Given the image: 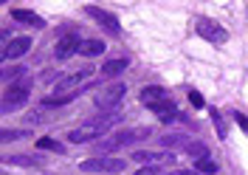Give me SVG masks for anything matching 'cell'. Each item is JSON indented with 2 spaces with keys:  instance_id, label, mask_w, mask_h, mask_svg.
<instances>
[{
  "instance_id": "6da1fadb",
  "label": "cell",
  "mask_w": 248,
  "mask_h": 175,
  "mask_svg": "<svg viewBox=\"0 0 248 175\" xmlns=\"http://www.w3.org/2000/svg\"><path fill=\"white\" fill-rule=\"evenodd\" d=\"M150 133H153V127L122 130V133H116V136H110V139H102V142H96V144H93V150L105 156V153L116 150V147H124V144H136V142H144V139H150Z\"/></svg>"
},
{
  "instance_id": "7a4b0ae2",
  "label": "cell",
  "mask_w": 248,
  "mask_h": 175,
  "mask_svg": "<svg viewBox=\"0 0 248 175\" xmlns=\"http://www.w3.org/2000/svg\"><path fill=\"white\" fill-rule=\"evenodd\" d=\"M29 94H31V77L15 82V85H9V91L3 96V113H12V111H17V108H23V105L29 102Z\"/></svg>"
},
{
  "instance_id": "3957f363",
  "label": "cell",
  "mask_w": 248,
  "mask_h": 175,
  "mask_svg": "<svg viewBox=\"0 0 248 175\" xmlns=\"http://www.w3.org/2000/svg\"><path fill=\"white\" fill-rule=\"evenodd\" d=\"M124 94H127V85H124V82H113V85H108L105 91L96 94V105H99L102 111H113V108L122 105Z\"/></svg>"
},
{
  "instance_id": "277c9868",
  "label": "cell",
  "mask_w": 248,
  "mask_h": 175,
  "mask_svg": "<svg viewBox=\"0 0 248 175\" xmlns=\"http://www.w3.org/2000/svg\"><path fill=\"white\" fill-rule=\"evenodd\" d=\"M127 167L124 159H108V156H99V159H88L82 161V173H122Z\"/></svg>"
},
{
  "instance_id": "5b68a950",
  "label": "cell",
  "mask_w": 248,
  "mask_h": 175,
  "mask_svg": "<svg viewBox=\"0 0 248 175\" xmlns=\"http://www.w3.org/2000/svg\"><path fill=\"white\" fill-rule=\"evenodd\" d=\"M85 15H91L102 29L108 34H113V37H119L122 34V23H119V17L113 15V12H108V9H99V6H85Z\"/></svg>"
},
{
  "instance_id": "8992f818",
  "label": "cell",
  "mask_w": 248,
  "mask_h": 175,
  "mask_svg": "<svg viewBox=\"0 0 248 175\" xmlns=\"http://www.w3.org/2000/svg\"><path fill=\"white\" fill-rule=\"evenodd\" d=\"M198 34H201L203 40H209V43H217V46H223L229 40V32L223 26H217L215 20H209V17H201L198 20Z\"/></svg>"
},
{
  "instance_id": "52a82bcc",
  "label": "cell",
  "mask_w": 248,
  "mask_h": 175,
  "mask_svg": "<svg viewBox=\"0 0 248 175\" xmlns=\"http://www.w3.org/2000/svg\"><path fill=\"white\" fill-rule=\"evenodd\" d=\"M133 159L144 161V164H153V167H158V164H175V156L170 150H136Z\"/></svg>"
},
{
  "instance_id": "ba28073f",
  "label": "cell",
  "mask_w": 248,
  "mask_h": 175,
  "mask_svg": "<svg viewBox=\"0 0 248 175\" xmlns=\"http://www.w3.org/2000/svg\"><path fill=\"white\" fill-rule=\"evenodd\" d=\"M79 46H82V40H79L77 34H68V37H60V43L54 48V54H57V60L65 63V60H71L74 54H79Z\"/></svg>"
},
{
  "instance_id": "9c48e42d",
  "label": "cell",
  "mask_w": 248,
  "mask_h": 175,
  "mask_svg": "<svg viewBox=\"0 0 248 175\" xmlns=\"http://www.w3.org/2000/svg\"><path fill=\"white\" fill-rule=\"evenodd\" d=\"M29 48H31V37H15L12 43H6V46H3V63L20 60Z\"/></svg>"
},
{
  "instance_id": "30bf717a",
  "label": "cell",
  "mask_w": 248,
  "mask_h": 175,
  "mask_svg": "<svg viewBox=\"0 0 248 175\" xmlns=\"http://www.w3.org/2000/svg\"><path fill=\"white\" fill-rule=\"evenodd\" d=\"M108 130L110 127H105V125H93V122H88L82 130H71V133H68V139H71V142H77V144L79 142H93V139L105 136Z\"/></svg>"
},
{
  "instance_id": "8fae6325",
  "label": "cell",
  "mask_w": 248,
  "mask_h": 175,
  "mask_svg": "<svg viewBox=\"0 0 248 175\" xmlns=\"http://www.w3.org/2000/svg\"><path fill=\"white\" fill-rule=\"evenodd\" d=\"M91 65H85V68H82V71H77V74H71V77H62L60 80V85H57V96H62V94H71V91H68V88H77L79 82L82 80H88V77H91Z\"/></svg>"
},
{
  "instance_id": "7c38bea8",
  "label": "cell",
  "mask_w": 248,
  "mask_h": 175,
  "mask_svg": "<svg viewBox=\"0 0 248 175\" xmlns=\"http://www.w3.org/2000/svg\"><path fill=\"white\" fill-rule=\"evenodd\" d=\"M150 111L158 113V119H161L164 125H170L172 119H175V102H172V99H161V102L150 105Z\"/></svg>"
},
{
  "instance_id": "4fadbf2b",
  "label": "cell",
  "mask_w": 248,
  "mask_h": 175,
  "mask_svg": "<svg viewBox=\"0 0 248 175\" xmlns=\"http://www.w3.org/2000/svg\"><path fill=\"white\" fill-rule=\"evenodd\" d=\"M127 65H130V60L127 57H116V60H108V63L102 65V77H119L122 71H127Z\"/></svg>"
},
{
  "instance_id": "5bb4252c",
  "label": "cell",
  "mask_w": 248,
  "mask_h": 175,
  "mask_svg": "<svg viewBox=\"0 0 248 175\" xmlns=\"http://www.w3.org/2000/svg\"><path fill=\"white\" fill-rule=\"evenodd\" d=\"M12 17H15L17 23H26V26H37V29H43V26H46V20H43V17H37L34 12H29V9H12Z\"/></svg>"
},
{
  "instance_id": "9a60e30c",
  "label": "cell",
  "mask_w": 248,
  "mask_h": 175,
  "mask_svg": "<svg viewBox=\"0 0 248 175\" xmlns=\"http://www.w3.org/2000/svg\"><path fill=\"white\" fill-rule=\"evenodd\" d=\"M6 164H15V167H43L46 159L43 156H6Z\"/></svg>"
},
{
  "instance_id": "2e32d148",
  "label": "cell",
  "mask_w": 248,
  "mask_h": 175,
  "mask_svg": "<svg viewBox=\"0 0 248 175\" xmlns=\"http://www.w3.org/2000/svg\"><path fill=\"white\" fill-rule=\"evenodd\" d=\"M161 99H167V91L164 88H158V85H150V88H144L141 91V102L150 108V105H155V102H161Z\"/></svg>"
},
{
  "instance_id": "e0dca14e",
  "label": "cell",
  "mask_w": 248,
  "mask_h": 175,
  "mask_svg": "<svg viewBox=\"0 0 248 175\" xmlns=\"http://www.w3.org/2000/svg\"><path fill=\"white\" fill-rule=\"evenodd\" d=\"M79 54L82 57H99V54H105V43L102 40H82Z\"/></svg>"
},
{
  "instance_id": "ac0fdd59",
  "label": "cell",
  "mask_w": 248,
  "mask_h": 175,
  "mask_svg": "<svg viewBox=\"0 0 248 175\" xmlns=\"http://www.w3.org/2000/svg\"><path fill=\"white\" fill-rule=\"evenodd\" d=\"M77 96H79V91H71V94H62V96H48V99H43L40 105H43V108H62V105L74 102Z\"/></svg>"
},
{
  "instance_id": "d6986e66",
  "label": "cell",
  "mask_w": 248,
  "mask_h": 175,
  "mask_svg": "<svg viewBox=\"0 0 248 175\" xmlns=\"http://www.w3.org/2000/svg\"><path fill=\"white\" fill-rule=\"evenodd\" d=\"M26 77H29V71H26V68H20V65H15V68H6V71H3V82H9V85L26 80Z\"/></svg>"
},
{
  "instance_id": "ffe728a7",
  "label": "cell",
  "mask_w": 248,
  "mask_h": 175,
  "mask_svg": "<svg viewBox=\"0 0 248 175\" xmlns=\"http://www.w3.org/2000/svg\"><path fill=\"white\" fill-rule=\"evenodd\" d=\"M189 139L186 136H181V133H172V136H164L161 139V147H189Z\"/></svg>"
},
{
  "instance_id": "44dd1931",
  "label": "cell",
  "mask_w": 248,
  "mask_h": 175,
  "mask_svg": "<svg viewBox=\"0 0 248 175\" xmlns=\"http://www.w3.org/2000/svg\"><path fill=\"white\" fill-rule=\"evenodd\" d=\"M186 153H189V156H192V159H209V147H206V144L203 142H192L189 144V147H186Z\"/></svg>"
},
{
  "instance_id": "7402d4cb",
  "label": "cell",
  "mask_w": 248,
  "mask_h": 175,
  "mask_svg": "<svg viewBox=\"0 0 248 175\" xmlns=\"http://www.w3.org/2000/svg\"><path fill=\"white\" fill-rule=\"evenodd\" d=\"M37 147H40V150H51V153H65V147H62L60 142H54V139H37Z\"/></svg>"
},
{
  "instance_id": "603a6c76",
  "label": "cell",
  "mask_w": 248,
  "mask_h": 175,
  "mask_svg": "<svg viewBox=\"0 0 248 175\" xmlns=\"http://www.w3.org/2000/svg\"><path fill=\"white\" fill-rule=\"evenodd\" d=\"M195 170L198 173H217V164L212 159H201V161H195Z\"/></svg>"
},
{
  "instance_id": "cb8c5ba5",
  "label": "cell",
  "mask_w": 248,
  "mask_h": 175,
  "mask_svg": "<svg viewBox=\"0 0 248 175\" xmlns=\"http://www.w3.org/2000/svg\"><path fill=\"white\" fill-rule=\"evenodd\" d=\"M29 130H3V142H15V139H26Z\"/></svg>"
},
{
  "instance_id": "d4e9b609",
  "label": "cell",
  "mask_w": 248,
  "mask_h": 175,
  "mask_svg": "<svg viewBox=\"0 0 248 175\" xmlns=\"http://www.w3.org/2000/svg\"><path fill=\"white\" fill-rule=\"evenodd\" d=\"M189 102H192V108H195V111L206 108V105H203V96L198 94V91H189Z\"/></svg>"
},
{
  "instance_id": "484cf974",
  "label": "cell",
  "mask_w": 248,
  "mask_h": 175,
  "mask_svg": "<svg viewBox=\"0 0 248 175\" xmlns=\"http://www.w3.org/2000/svg\"><path fill=\"white\" fill-rule=\"evenodd\" d=\"M212 119H215V125H217V133H220V139H226V127H223V119H220V113H212Z\"/></svg>"
},
{
  "instance_id": "4316f807",
  "label": "cell",
  "mask_w": 248,
  "mask_h": 175,
  "mask_svg": "<svg viewBox=\"0 0 248 175\" xmlns=\"http://www.w3.org/2000/svg\"><path fill=\"white\" fill-rule=\"evenodd\" d=\"M136 175H161V170H158V167H153V164H150V167H141L139 173Z\"/></svg>"
},
{
  "instance_id": "83f0119b",
  "label": "cell",
  "mask_w": 248,
  "mask_h": 175,
  "mask_svg": "<svg viewBox=\"0 0 248 175\" xmlns=\"http://www.w3.org/2000/svg\"><path fill=\"white\" fill-rule=\"evenodd\" d=\"M234 119H237V125H240V127H243V130L248 133V116H243V113L237 111V113H234Z\"/></svg>"
},
{
  "instance_id": "f1b7e54d",
  "label": "cell",
  "mask_w": 248,
  "mask_h": 175,
  "mask_svg": "<svg viewBox=\"0 0 248 175\" xmlns=\"http://www.w3.org/2000/svg\"><path fill=\"white\" fill-rule=\"evenodd\" d=\"M170 175H201L198 170H175V173H170Z\"/></svg>"
}]
</instances>
